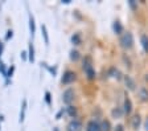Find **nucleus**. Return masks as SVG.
<instances>
[{
	"label": "nucleus",
	"instance_id": "obj_1",
	"mask_svg": "<svg viewBox=\"0 0 148 131\" xmlns=\"http://www.w3.org/2000/svg\"><path fill=\"white\" fill-rule=\"evenodd\" d=\"M120 44H122V47L124 49H131L134 47V36L132 33H130V32H126V33L120 37Z\"/></svg>",
	"mask_w": 148,
	"mask_h": 131
},
{
	"label": "nucleus",
	"instance_id": "obj_2",
	"mask_svg": "<svg viewBox=\"0 0 148 131\" xmlns=\"http://www.w3.org/2000/svg\"><path fill=\"white\" fill-rule=\"evenodd\" d=\"M75 73L74 72H71V70H68V72H65L64 73V77H62V84H71V82H74L75 81Z\"/></svg>",
	"mask_w": 148,
	"mask_h": 131
},
{
	"label": "nucleus",
	"instance_id": "obj_3",
	"mask_svg": "<svg viewBox=\"0 0 148 131\" xmlns=\"http://www.w3.org/2000/svg\"><path fill=\"white\" fill-rule=\"evenodd\" d=\"M68 131H82V123L77 119H74L68 125Z\"/></svg>",
	"mask_w": 148,
	"mask_h": 131
},
{
	"label": "nucleus",
	"instance_id": "obj_4",
	"mask_svg": "<svg viewBox=\"0 0 148 131\" xmlns=\"http://www.w3.org/2000/svg\"><path fill=\"white\" fill-rule=\"evenodd\" d=\"M62 99H64L65 103H71V101L74 99V91L73 89H68V90L64 91V95H62Z\"/></svg>",
	"mask_w": 148,
	"mask_h": 131
},
{
	"label": "nucleus",
	"instance_id": "obj_5",
	"mask_svg": "<svg viewBox=\"0 0 148 131\" xmlns=\"http://www.w3.org/2000/svg\"><path fill=\"white\" fill-rule=\"evenodd\" d=\"M124 82H126V86L128 87V90H131V91H134L136 89V85H135V82H134V80L130 75H124Z\"/></svg>",
	"mask_w": 148,
	"mask_h": 131
},
{
	"label": "nucleus",
	"instance_id": "obj_6",
	"mask_svg": "<svg viewBox=\"0 0 148 131\" xmlns=\"http://www.w3.org/2000/svg\"><path fill=\"white\" fill-rule=\"evenodd\" d=\"M87 131H101V125L95 121H90L87 123Z\"/></svg>",
	"mask_w": 148,
	"mask_h": 131
},
{
	"label": "nucleus",
	"instance_id": "obj_7",
	"mask_svg": "<svg viewBox=\"0 0 148 131\" xmlns=\"http://www.w3.org/2000/svg\"><path fill=\"white\" fill-rule=\"evenodd\" d=\"M131 111H132V103H131V99H130L128 97H126V99H124V110H123V112L124 114H127V115H130Z\"/></svg>",
	"mask_w": 148,
	"mask_h": 131
},
{
	"label": "nucleus",
	"instance_id": "obj_8",
	"mask_svg": "<svg viewBox=\"0 0 148 131\" xmlns=\"http://www.w3.org/2000/svg\"><path fill=\"white\" fill-rule=\"evenodd\" d=\"M139 98L143 101V102H148V90L145 87H142L139 90Z\"/></svg>",
	"mask_w": 148,
	"mask_h": 131
},
{
	"label": "nucleus",
	"instance_id": "obj_9",
	"mask_svg": "<svg viewBox=\"0 0 148 131\" xmlns=\"http://www.w3.org/2000/svg\"><path fill=\"white\" fill-rule=\"evenodd\" d=\"M131 126H132V128H139V126H140V115L139 114H136V115L132 117V119H131Z\"/></svg>",
	"mask_w": 148,
	"mask_h": 131
},
{
	"label": "nucleus",
	"instance_id": "obj_10",
	"mask_svg": "<svg viewBox=\"0 0 148 131\" xmlns=\"http://www.w3.org/2000/svg\"><path fill=\"white\" fill-rule=\"evenodd\" d=\"M25 111H27V99L23 101V107H21V111H20V119H18V122H20V123H21V122H24Z\"/></svg>",
	"mask_w": 148,
	"mask_h": 131
},
{
	"label": "nucleus",
	"instance_id": "obj_11",
	"mask_svg": "<svg viewBox=\"0 0 148 131\" xmlns=\"http://www.w3.org/2000/svg\"><path fill=\"white\" fill-rule=\"evenodd\" d=\"M28 60L31 61V62H33L34 61V49H33V45H32V43L28 45Z\"/></svg>",
	"mask_w": 148,
	"mask_h": 131
},
{
	"label": "nucleus",
	"instance_id": "obj_12",
	"mask_svg": "<svg viewBox=\"0 0 148 131\" xmlns=\"http://www.w3.org/2000/svg\"><path fill=\"white\" fill-rule=\"evenodd\" d=\"M41 33L44 36V41L46 45H49V36H48V31H46V25H41Z\"/></svg>",
	"mask_w": 148,
	"mask_h": 131
},
{
	"label": "nucleus",
	"instance_id": "obj_13",
	"mask_svg": "<svg viewBox=\"0 0 148 131\" xmlns=\"http://www.w3.org/2000/svg\"><path fill=\"white\" fill-rule=\"evenodd\" d=\"M112 29H114V32L116 34H120L123 32V27H122V24H120L119 21H115L114 24H112Z\"/></svg>",
	"mask_w": 148,
	"mask_h": 131
},
{
	"label": "nucleus",
	"instance_id": "obj_14",
	"mask_svg": "<svg viewBox=\"0 0 148 131\" xmlns=\"http://www.w3.org/2000/svg\"><path fill=\"white\" fill-rule=\"evenodd\" d=\"M140 41H142V45H143V49H144L145 53H148V36L143 34L140 37Z\"/></svg>",
	"mask_w": 148,
	"mask_h": 131
},
{
	"label": "nucleus",
	"instance_id": "obj_15",
	"mask_svg": "<svg viewBox=\"0 0 148 131\" xmlns=\"http://www.w3.org/2000/svg\"><path fill=\"white\" fill-rule=\"evenodd\" d=\"M29 29H31V34L33 36L36 32V25H34V19L32 15H29Z\"/></svg>",
	"mask_w": 148,
	"mask_h": 131
},
{
	"label": "nucleus",
	"instance_id": "obj_16",
	"mask_svg": "<svg viewBox=\"0 0 148 131\" xmlns=\"http://www.w3.org/2000/svg\"><path fill=\"white\" fill-rule=\"evenodd\" d=\"M101 131H111V125L108 121H102L101 123Z\"/></svg>",
	"mask_w": 148,
	"mask_h": 131
},
{
	"label": "nucleus",
	"instance_id": "obj_17",
	"mask_svg": "<svg viewBox=\"0 0 148 131\" xmlns=\"http://www.w3.org/2000/svg\"><path fill=\"white\" fill-rule=\"evenodd\" d=\"M85 72H86L87 78H89V80H94V78H95V72H94V69H92V66H91V68L85 69Z\"/></svg>",
	"mask_w": 148,
	"mask_h": 131
},
{
	"label": "nucleus",
	"instance_id": "obj_18",
	"mask_svg": "<svg viewBox=\"0 0 148 131\" xmlns=\"http://www.w3.org/2000/svg\"><path fill=\"white\" fill-rule=\"evenodd\" d=\"M71 43H73L74 45H79L81 44V34L79 33H74L73 36H71Z\"/></svg>",
	"mask_w": 148,
	"mask_h": 131
},
{
	"label": "nucleus",
	"instance_id": "obj_19",
	"mask_svg": "<svg viewBox=\"0 0 148 131\" xmlns=\"http://www.w3.org/2000/svg\"><path fill=\"white\" fill-rule=\"evenodd\" d=\"M111 114H112V117H114V118H122V115H123V110H120L119 107H116V109L112 110V112H111Z\"/></svg>",
	"mask_w": 148,
	"mask_h": 131
},
{
	"label": "nucleus",
	"instance_id": "obj_20",
	"mask_svg": "<svg viewBox=\"0 0 148 131\" xmlns=\"http://www.w3.org/2000/svg\"><path fill=\"white\" fill-rule=\"evenodd\" d=\"M70 60L71 61H78V60H79V52H78V50H71L70 52Z\"/></svg>",
	"mask_w": 148,
	"mask_h": 131
},
{
	"label": "nucleus",
	"instance_id": "obj_21",
	"mask_svg": "<svg viewBox=\"0 0 148 131\" xmlns=\"http://www.w3.org/2000/svg\"><path fill=\"white\" fill-rule=\"evenodd\" d=\"M66 111H68V114L70 117H75V115H77V109H75L74 106H68V107H66Z\"/></svg>",
	"mask_w": 148,
	"mask_h": 131
},
{
	"label": "nucleus",
	"instance_id": "obj_22",
	"mask_svg": "<svg viewBox=\"0 0 148 131\" xmlns=\"http://www.w3.org/2000/svg\"><path fill=\"white\" fill-rule=\"evenodd\" d=\"M110 75L111 77H114V78H120V73H119V70L118 69H115V68H111L110 69Z\"/></svg>",
	"mask_w": 148,
	"mask_h": 131
},
{
	"label": "nucleus",
	"instance_id": "obj_23",
	"mask_svg": "<svg viewBox=\"0 0 148 131\" xmlns=\"http://www.w3.org/2000/svg\"><path fill=\"white\" fill-rule=\"evenodd\" d=\"M45 101H46V103H48V105H52V95H50V93L49 91H46L45 93Z\"/></svg>",
	"mask_w": 148,
	"mask_h": 131
},
{
	"label": "nucleus",
	"instance_id": "obj_24",
	"mask_svg": "<svg viewBox=\"0 0 148 131\" xmlns=\"http://www.w3.org/2000/svg\"><path fill=\"white\" fill-rule=\"evenodd\" d=\"M13 70H15V66H11V68H9L8 70H7V75H5V78H11V77H12Z\"/></svg>",
	"mask_w": 148,
	"mask_h": 131
},
{
	"label": "nucleus",
	"instance_id": "obj_25",
	"mask_svg": "<svg viewBox=\"0 0 148 131\" xmlns=\"http://www.w3.org/2000/svg\"><path fill=\"white\" fill-rule=\"evenodd\" d=\"M0 72H1V74L5 77L7 75V69H5V65H4L3 62H0Z\"/></svg>",
	"mask_w": 148,
	"mask_h": 131
},
{
	"label": "nucleus",
	"instance_id": "obj_26",
	"mask_svg": "<svg viewBox=\"0 0 148 131\" xmlns=\"http://www.w3.org/2000/svg\"><path fill=\"white\" fill-rule=\"evenodd\" d=\"M128 4H130V7H131L132 10H136V8H138V5H136V3H135V1H134V0H130V1H128Z\"/></svg>",
	"mask_w": 148,
	"mask_h": 131
},
{
	"label": "nucleus",
	"instance_id": "obj_27",
	"mask_svg": "<svg viewBox=\"0 0 148 131\" xmlns=\"http://www.w3.org/2000/svg\"><path fill=\"white\" fill-rule=\"evenodd\" d=\"M13 36V31H11V29H9L8 32H7V36H5V40H9V38L12 37Z\"/></svg>",
	"mask_w": 148,
	"mask_h": 131
},
{
	"label": "nucleus",
	"instance_id": "obj_28",
	"mask_svg": "<svg viewBox=\"0 0 148 131\" xmlns=\"http://www.w3.org/2000/svg\"><path fill=\"white\" fill-rule=\"evenodd\" d=\"M64 114V109L62 110H60L58 112H57V115H56V119H61V115Z\"/></svg>",
	"mask_w": 148,
	"mask_h": 131
},
{
	"label": "nucleus",
	"instance_id": "obj_29",
	"mask_svg": "<svg viewBox=\"0 0 148 131\" xmlns=\"http://www.w3.org/2000/svg\"><path fill=\"white\" fill-rule=\"evenodd\" d=\"M115 131H124L123 126H122V125H118L116 127H115Z\"/></svg>",
	"mask_w": 148,
	"mask_h": 131
},
{
	"label": "nucleus",
	"instance_id": "obj_30",
	"mask_svg": "<svg viewBox=\"0 0 148 131\" xmlns=\"http://www.w3.org/2000/svg\"><path fill=\"white\" fill-rule=\"evenodd\" d=\"M21 57L23 60H27V52H21Z\"/></svg>",
	"mask_w": 148,
	"mask_h": 131
},
{
	"label": "nucleus",
	"instance_id": "obj_31",
	"mask_svg": "<svg viewBox=\"0 0 148 131\" xmlns=\"http://www.w3.org/2000/svg\"><path fill=\"white\" fill-rule=\"evenodd\" d=\"M144 127H145V130L148 131V119H147V121H145V123H144Z\"/></svg>",
	"mask_w": 148,
	"mask_h": 131
},
{
	"label": "nucleus",
	"instance_id": "obj_32",
	"mask_svg": "<svg viewBox=\"0 0 148 131\" xmlns=\"http://www.w3.org/2000/svg\"><path fill=\"white\" fill-rule=\"evenodd\" d=\"M1 52H3V44L0 43V56H1Z\"/></svg>",
	"mask_w": 148,
	"mask_h": 131
}]
</instances>
